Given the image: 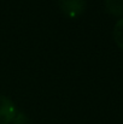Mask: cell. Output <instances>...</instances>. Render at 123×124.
Masks as SVG:
<instances>
[{
  "label": "cell",
  "mask_w": 123,
  "mask_h": 124,
  "mask_svg": "<svg viewBox=\"0 0 123 124\" xmlns=\"http://www.w3.org/2000/svg\"><path fill=\"white\" fill-rule=\"evenodd\" d=\"M58 5L65 16L76 18L84 11L86 0H58Z\"/></svg>",
  "instance_id": "6da1fadb"
},
{
  "label": "cell",
  "mask_w": 123,
  "mask_h": 124,
  "mask_svg": "<svg viewBox=\"0 0 123 124\" xmlns=\"http://www.w3.org/2000/svg\"><path fill=\"white\" fill-rule=\"evenodd\" d=\"M16 113L17 111L11 99H8L7 96L0 95V124L12 123Z\"/></svg>",
  "instance_id": "7a4b0ae2"
},
{
  "label": "cell",
  "mask_w": 123,
  "mask_h": 124,
  "mask_svg": "<svg viewBox=\"0 0 123 124\" xmlns=\"http://www.w3.org/2000/svg\"><path fill=\"white\" fill-rule=\"evenodd\" d=\"M106 11L114 16L123 15V0H105Z\"/></svg>",
  "instance_id": "3957f363"
},
{
  "label": "cell",
  "mask_w": 123,
  "mask_h": 124,
  "mask_svg": "<svg viewBox=\"0 0 123 124\" xmlns=\"http://www.w3.org/2000/svg\"><path fill=\"white\" fill-rule=\"evenodd\" d=\"M114 38L116 43L123 49V18H121L114 28Z\"/></svg>",
  "instance_id": "277c9868"
},
{
  "label": "cell",
  "mask_w": 123,
  "mask_h": 124,
  "mask_svg": "<svg viewBox=\"0 0 123 124\" xmlns=\"http://www.w3.org/2000/svg\"><path fill=\"white\" fill-rule=\"evenodd\" d=\"M12 124H29V121H28V117L24 113L17 112L13 121H12Z\"/></svg>",
  "instance_id": "5b68a950"
}]
</instances>
